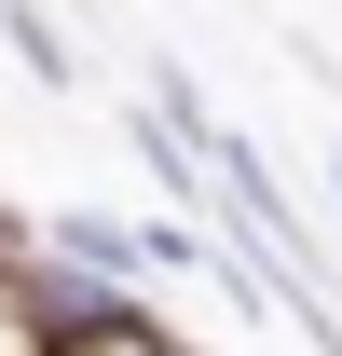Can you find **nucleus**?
I'll list each match as a JSON object with an SVG mask.
<instances>
[{
  "instance_id": "1",
  "label": "nucleus",
  "mask_w": 342,
  "mask_h": 356,
  "mask_svg": "<svg viewBox=\"0 0 342 356\" xmlns=\"http://www.w3.org/2000/svg\"><path fill=\"white\" fill-rule=\"evenodd\" d=\"M42 356H192V343H178V329H165L151 302H124V288H96L83 315H55V329H42Z\"/></svg>"
},
{
  "instance_id": "2",
  "label": "nucleus",
  "mask_w": 342,
  "mask_h": 356,
  "mask_svg": "<svg viewBox=\"0 0 342 356\" xmlns=\"http://www.w3.org/2000/svg\"><path fill=\"white\" fill-rule=\"evenodd\" d=\"M42 329H55V261L0 247V356H42Z\"/></svg>"
},
{
  "instance_id": "3",
  "label": "nucleus",
  "mask_w": 342,
  "mask_h": 356,
  "mask_svg": "<svg viewBox=\"0 0 342 356\" xmlns=\"http://www.w3.org/2000/svg\"><path fill=\"white\" fill-rule=\"evenodd\" d=\"M0 42L28 55L42 83H69V42H55V14H42V0H0Z\"/></svg>"
},
{
  "instance_id": "4",
  "label": "nucleus",
  "mask_w": 342,
  "mask_h": 356,
  "mask_svg": "<svg viewBox=\"0 0 342 356\" xmlns=\"http://www.w3.org/2000/svg\"><path fill=\"white\" fill-rule=\"evenodd\" d=\"M329 192H342V151H329Z\"/></svg>"
}]
</instances>
